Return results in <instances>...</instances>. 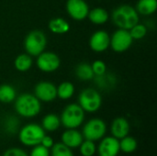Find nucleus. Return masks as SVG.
I'll list each match as a JSON object with an SVG mask.
<instances>
[{
  "instance_id": "29",
  "label": "nucleus",
  "mask_w": 157,
  "mask_h": 156,
  "mask_svg": "<svg viewBox=\"0 0 157 156\" xmlns=\"http://www.w3.org/2000/svg\"><path fill=\"white\" fill-rule=\"evenodd\" d=\"M19 127V121L16 117H9L5 123V129L7 133L15 134L18 131Z\"/></svg>"
},
{
  "instance_id": "14",
  "label": "nucleus",
  "mask_w": 157,
  "mask_h": 156,
  "mask_svg": "<svg viewBox=\"0 0 157 156\" xmlns=\"http://www.w3.org/2000/svg\"><path fill=\"white\" fill-rule=\"evenodd\" d=\"M131 130L130 123L127 119L123 117H118L113 120L110 125V133L111 136L115 137L118 140H121L127 135H129Z\"/></svg>"
},
{
  "instance_id": "20",
  "label": "nucleus",
  "mask_w": 157,
  "mask_h": 156,
  "mask_svg": "<svg viewBox=\"0 0 157 156\" xmlns=\"http://www.w3.org/2000/svg\"><path fill=\"white\" fill-rule=\"evenodd\" d=\"M33 64L32 57L28 53H22L16 57L14 61V66L18 72H27L29 71Z\"/></svg>"
},
{
  "instance_id": "2",
  "label": "nucleus",
  "mask_w": 157,
  "mask_h": 156,
  "mask_svg": "<svg viewBox=\"0 0 157 156\" xmlns=\"http://www.w3.org/2000/svg\"><path fill=\"white\" fill-rule=\"evenodd\" d=\"M41 109L40 101L32 94L24 93L15 99V110L20 117L30 119L38 116Z\"/></svg>"
},
{
  "instance_id": "5",
  "label": "nucleus",
  "mask_w": 157,
  "mask_h": 156,
  "mask_svg": "<svg viewBox=\"0 0 157 156\" xmlns=\"http://www.w3.org/2000/svg\"><path fill=\"white\" fill-rule=\"evenodd\" d=\"M47 38L43 31L40 29L31 30L27 34L24 40V49L31 57H37L45 51Z\"/></svg>"
},
{
  "instance_id": "1",
  "label": "nucleus",
  "mask_w": 157,
  "mask_h": 156,
  "mask_svg": "<svg viewBox=\"0 0 157 156\" xmlns=\"http://www.w3.org/2000/svg\"><path fill=\"white\" fill-rule=\"evenodd\" d=\"M111 20L119 29L129 30L139 23L140 17L135 7L130 5H121L112 11Z\"/></svg>"
},
{
  "instance_id": "28",
  "label": "nucleus",
  "mask_w": 157,
  "mask_h": 156,
  "mask_svg": "<svg viewBox=\"0 0 157 156\" xmlns=\"http://www.w3.org/2000/svg\"><path fill=\"white\" fill-rule=\"evenodd\" d=\"M147 30L148 29L145 25H144L142 23H137L131 29H129V32L133 40H139L144 39L146 36Z\"/></svg>"
},
{
  "instance_id": "26",
  "label": "nucleus",
  "mask_w": 157,
  "mask_h": 156,
  "mask_svg": "<svg viewBox=\"0 0 157 156\" xmlns=\"http://www.w3.org/2000/svg\"><path fill=\"white\" fill-rule=\"evenodd\" d=\"M50 156H75L72 149L63 143H56L50 149Z\"/></svg>"
},
{
  "instance_id": "6",
  "label": "nucleus",
  "mask_w": 157,
  "mask_h": 156,
  "mask_svg": "<svg viewBox=\"0 0 157 156\" xmlns=\"http://www.w3.org/2000/svg\"><path fill=\"white\" fill-rule=\"evenodd\" d=\"M78 105L85 112L95 113L102 106V97L100 93L94 88H85L78 96Z\"/></svg>"
},
{
  "instance_id": "21",
  "label": "nucleus",
  "mask_w": 157,
  "mask_h": 156,
  "mask_svg": "<svg viewBox=\"0 0 157 156\" xmlns=\"http://www.w3.org/2000/svg\"><path fill=\"white\" fill-rule=\"evenodd\" d=\"M75 76L81 81H90L94 78V73L91 64L87 63H80L75 67Z\"/></svg>"
},
{
  "instance_id": "31",
  "label": "nucleus",
  "mask_w": 157,
  "mask_h": 156,
  "mask_svg": "<svg viewBox=\"0 0 157 156\" xmlns=\"http://www.w3.org/2000/svg\"><path fill=\"white\" fill-rule=\"evenodd\" d=\"M29 156H50V149L45 148L41 144L33 146Z\"/></svg>"
},
{
  "instance_id": "18",
  "label": "nucleus",
  "mask_w": 157,
  "mask_h": 156,
  "mask_svg": "<svg viewBox=\"0 0 157 156\" xmlns=\"http://www.w3.org/2000/svg\"><path fill=\"white\" fill-rule=\"evenodd\" d=\"M41 127L45 131H48V132L56 131L61 127L60 117L53 113L45 115L41 120Z\"/></svg>"
},
{
  "instance_id": "11",
  "label": "nucleus",
  "mask_w": 157,
  "mask_h": 156,
  "mask_svg": "<svg viewBox=\"0 0 157 156\" xmlns=\"http://www.w3.org/2000/svg\"><path fill=\"white\" fill-rule=\"evenodd\" d=\"M65 8L67 14L76 21L86 19L90 10L86 0H67Z\"/></svg>"
},
{
  "instance_id": "3",
  "label": "nucleus",
  "mask_w": 157,
  "mask_h": 156,
  "mask_svg": "<svg viewBox=\"0 0 157 156\" xmlns=\"http://www.w3.org/2000/svg\"><path fill=\"white\" fill-rule=\"evenodd\" d=\"M85 113L78 104H69L63 108L61 114V125L65 129H77L84 123Z\"/></svg>"
},
{
  "instance_id": "9",
  "label": "nucleus",
  "mask_w": 157,
  "mask_h": 156,
  "mask_svg": "<svg viewBox=\"0 0 157 156\" xmlns=\"http://www.w3.org/2000/svg\"><path fill=\"white\" fill-rule=\"evenodd\" d=\"M37 67L44 73H52L59 69L61 65L60 57L52 52L44 51L40 55L37 56L36 60Z\"/></svg>"
},
{
  "instance_id": "12",
  "label": "nucleus",
  "mask_w": 157,
  "mask_h": 156,
  "mask_svg": "<svg viewBox=\"0 0 157 156\" xmlns=\"http://www.w3.org/2000/svg\"><path fill=\"white\" fill-rule=\"evenodd\" d=\"M98 156H118L121 153L120 140L113 136H104L97 146Z\"/></svg>"
},
{
  "instance_id": "17",
  "label": "nucleus",
  "mask_w": 157,
  "mask_h": 156,
  "mask_svg": "<svg viewBox=\"0 0 157 156\" xmlns=\"http://www.w3.org/2000/svg\"><path fill=\"white\" fill-rule=\"evenodd\" d=\"M49 29L54 34H65L70 30V24L63 17H54L49 22Z\"/></svg>"
},
{
  "instance_id": "25",
  "label": "nucleus",
  "mask_w": 157,
  "mask_h": 156,
  "mask_svg": "<svg viewBox=\"0 0 157 156\" xmlns=\"http://www.w3.org/2000/svg\"><path fill=\"white\" fill-rule=\"evenodd\" d=\"M94 78H95V82H96L97 86L102 89L110 88L111 86H113V85L116 82V79L114 78V76L108 74L107 72L102 75L94 76Z\"/></svg>"
},
{
  "instance_id": "8",
  "label": "nucleus",
  "mask_w": 157,
  "mask_h": 156,
  "mask_svg": "<svg viewBox=\"0 0 157 156\" xmlns=\"http://www.w3.org/2000/svg\"><path fill=\"white\" fill-rule=\"evenodd\" d=\"M133 40L129 32V30L118 29L111 36H110V43L109 47L118 53H121L126 51L132 45Z\"/></svg>"
},
{
  "instance_id": "4",
  "label": "nucleus",
  "mask_w": 157,
  "mask_h": 156,
  "mask_svg": "<svg viewBox=\"0 0 157 156\" xmlns=\"http://www.w3.org/2000/svg\"><path fill=\"white\" fill-rule=\"evenodd\" d=\"M45 132L46 131L42 129L41 125L29 123L18 131V140L23 145L33 147L40 144L42 138L45 136Z\"/></svg>"
},
{
  "instance_id": "10",
  "label": "nucleus",
  "mask_w": 157,
  "mask_h": 156,
  "mask_svg": "<svg viewBox=\"0 0 157 156\" xmlns=\"http://www.w3.org/2000/svg\"><path fill=\"white\" fill-rule=\"evenodd\" d=\"M34 96L40 102H52L57 98V87L52 82L41 81L36 85Z\"/></svg>"
},
{
  "instance_id": "19",
  "label": "nucleus",
  "mask_w": 157,
  "mask_h": 156,
  "mask_svg": "<svg viewBox=\"0 0 157 156\" xmlns=\"http://www.w3.org/2000/svg\"><path fill=\"white\" fill-rule=\"evenodd\" d=\"M135 9L140 15H153L157 9V0H139Z\"/></svg>"
},
{
  "instance_id": "22",
  "label": "nucleus",
  "mask_w": 157,
  "mask_h": 156,
  "mask_svg": "<svg viewBox=\"0 0 157 156\" xmlns=\"http://www.w3.org/2000/svg\"><path fill=\"white\" fill-rule=\"evenodd\" d=\"M17 97V91L14 86L5 84L0 86V102L8 104L15 101Z\"/></svg>"
},
{
  "instance_id": "30",
  "label": "nucleus",
  "mask_w": 157,
  "mask_h": 156,
  "mask_svg": "<svg viewBox=\"0 0 157 156\" xmlns=\"http://www.w3.org/2000/svg\"><path fill=\"white\" fill-rule=\"evenodd\" d=\"M93 73L95 76H98V75H102L107 72V64L101 61V60H97L95 61L92 64H91Z\"/></svg>"
},
{
  "instance_id": "32",
  "label": "nucleus",
  "mask_w": 157,
  "mask_h": 156,
  "mask_svg": "<svg viewBox=\"0 0 157 156\" xmlns=\"http://www.w3.org/2000/svg\"><path fill=\"white\" fill-rule=\"evenodd\" d=\"M2 156H29V154L21 148L12 147L6 150Z\"/></svg>"
},
{
  "instance_id": "13",
  "label": "nucleus",
  "mask_w": 157,
  "mask_h": 156,
  "mask_svg": "<svg viewBox=\"0 0 157 156\" xmlns=\"http://www.w3.org/2000/svg\"><path fill=\"white\" fill-rule=\"evenodd\" d=\"M110 36L105 30L94 32L89 39V47L95 52H103L109 48Z\"/></svg>"
},
{
  "instance_id": "27",
  "label": "nucleus",
  "mask_w": 157,
  "mask_h": 156,
  "mask_svg": "<svg viewBox=\"0 0 157 156\" xmlns=\"http://www.w3.org/2000/svg\"><path fill=\"white\" fill-rule=\"evenodd\" d=\"M78 148L82 156H94L97 154V145L95 142L89 140H84Z\"/></svg>"
},
{
  "instance_id": "15",
  "label": "nucleus",
  "mask_w": 157,
  "mask_h": 156,
  "mask_svg": "<svg viewBox=\"0 0 157 156\" xmlns=\"http://www.w3.org/2000/svg\"><path fill=\"white\" fill-rule=\"evenodd\" d=\"M84 140L85 139L82 135V132L76 129H66V131H64L61 136V143L70 149L78 148Z\"/></svg>"
},
{
  "instance_id": "16",
  "label": "nucleus",
  "mask_w": 157,
  "mask_h": 156,
  "mask_svg": "<svg viewBox=\"0 0 157 156\" xmlns=\"http://www.w3.org/2000/svg\"><path fill=\"white\" fill-rule=\"evenodd\" d=\"M87 18L95 25H103L109 19V14L103 7H94L89 10Z\"/></svg>"
},
{
  "instance_id": "24",
  "label": "nucleus",
  "mask_w": 157,
  "mask_h": 156,
  "mask_svg": "<svg viewBox=\"0 0 157 156\" xmlns=\"http://www.w3.org/2000/svg\"><path fill=\"white\" fill-rule=\"evenodd\" d=\"M137 147L138 143L132 136L127 135L120 140V150L123 154H132L137 150Z\"/></svg>"
},
{
  "instance_id": "7",
  "label": "nucleus",
  "mask_w": 157,
  "mask_h": 156,
  "mask_svg": "<svg viewBox=\"0 0 157 156\" xmlns=\"http://www.w3.org/2000/svg\"><path fill=\"white\" fill-rule=\"evenodd\" d=\"M107 133V124L106 122L99 119L94 118L89 120L87 122L85 123L82 135L85 140H89L92 142L100 141Z\"/></svg>"
},
{
  "instance_id": "23",
  "label": "nucleus",
  "mask_w": 157,
  "mask_h": 156,
  "mask_svg": "<svg viewBox=\"0 0 157 156\" xmlns=\"http://www.w3.org/2000/svg\"><path fill=\"white\" fill-rule=\"evenodd\" d=\"M57 87V97L62 100L70 99L75 94V86L70 82H63Z\"/></svg>"
},
{
  "instance_id": "33",
  "label": "nucleus",
  "mask_w": 157,
  "mask_h": 156,
  "mask_svg": "<svg viewBox=\"0 0 157 156\" xmlns=\"http://www.w3.org/2000/svg\"><path fill=\"white\" fill-rule=\"evenodd\" d=\"M40 144L47 149H51L52 147V145L54 144V141L51 136H48L45 134V136L42 138V140L40 142Z\"/></svg>"
}]
</instances>
